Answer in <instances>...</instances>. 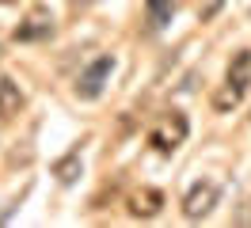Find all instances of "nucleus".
I'll return each mask as SVG.
<instances>
[{
	"label": "nucleus",
	"mask_w": 251,
	"mask_h": 228,
	"mask_svg": "<svg viewBox=\"0 0 251 228\" xmlns=\"http://www.w3.org/2000/svg\"><path fill=\"white\" fill-rule=\"evenodd\" d=\"M221 8H225V0H209V4L202 8V23H209V19H213V15H217Z\"/></svg>",
	"instance_id": "9d476101"
},
{
	"label": "nucleus",
	"mask_w": 251,
	"mask_h": 228,
	"mask_svg": "<svg viewBox=\"0 0 251 228\" xmlns=\"http://www.w3.org/2000/svg\"><path fill=\"white\" fill-rule=\"evenodd\" d=\"M110 76H114V57H110V53L95 57L92 65H88V69L76 76V84H73L76 99H84V103H95V99L103 95V88L110 84Z\"/></svg>",
	"instance_id": "f257e3e1"
},
{
	"label": "nucleus",
	"mask_w": 251,
	"mask_h": 228,
	"mask_svg": "<svg viewBox=\"0 0 251 228\" xmlns=\"http://www.w3.org/2000/svg\"><path fill=\"white\" fill-rule=\"evenodd\" d=\"M240 99H244V95H240V91H236L232 84H225V88H221L217 95H213V110L228 114V110H236V103H240Z\"/></svg>",
	"instance_id": "1a4fd4ad"
},
{
	"label": "nucleus",
	"mask_w": 251,
	"mask_h": 228,
	"mask_svg": "<svg viewBox=\"0 0 251 228\" xmlns=\"http://www.w3.org/2000/svg\"><path fill=\"white\" fill-rule=\"evenodd\" d=\"M84 171V160H80V149H73L69 156H61L57 164H53V175H57V182H76V175Z\"/></svg>",
	"instance_id": "6e6552de"
},
{
	"label": "nucleus",
	"mask_w": 251,
	"mask_h": 228,
	"mask_svg": "<svg viewBox=\"0 0 251 228\" xmlns=\"http://www.w3.org/2000/svg\"><path fill=\"white\" fill-rule=\"evenodd\" d=\"M23 88H19L16 80L8 73H0V118H16L19 110H23Z\"/></svg>",
	"instance_id": "20e7f679"
},
{
	"label": "nucleus",
	"mask_w": 251,
	"mask_h": 228,
	"mask_svg": "<svg viewBox=\"0 0 251 228\" xmlns=\"http://www.w3.org/2000/svg\"><path fill=\"white\" fill-rule=\"evenodd\" d=\"M175 0H145V23H149V34H160V30L172 23Z\"/></svg>",
	"instance_id": "423d86ee"
},
{
	"label": "nucleus",
	"mask_w": 251,
	"mask_h": 228,
	"mask_svg": "<svg viewBox=\"0 0 251 228\" xmlns=\"http://www.w3.org/2000/svg\"><path fill=\"white\" fill-rule=\"evenodd\" d=\"M225 84H232L240 95H248L251 88V50H240L232 61H228V73H225Z\"/></svg>",
	"instance_id": "39448f33"
},
{
	"label": "nucleus",
	"mask_w": 251,
	"mask_h": 228,
	"mask_svg": "<svg viewBox=\"0 0 251 228\" xmlns=\"http://www.w3.org/2000/svg\"><path fill=\"white\" fill-rule=\"evenodd\" d=\"M190 133V122L187 114H179V110H168L164 118H160V126L152 129V145H156L160 152H175L183 141H187Z\"/></svg>",
	"instance_id": "7ed1b4c3"
},
{
	"label": "nucleus",
	"mask_w": 251,
	"mask_h": 228,
	"mask_svg": "<svg viewBox=\"0 0 251 228\" xmlns=\"http://www.w3.org/2000/svg\"><path fill=\"white\" fill-rule=\"evenodd\" d=\"M217 198H221L217 182L213 179H198L187 190V198H183V217H187V221H205L209 213L217 209Z\"/></svg>",
	"instance_id": "f03ea898"
},
{
	"label": "nucleus",
	"mask_w": 251,
	"mask_h": 228,
	"mask_svg": "<svg viewBox=\"0 0 251 228\" xmlns=\"http://www.w3.org/2000/svg\"><path fill=\"white\" fill-rule=\"evenodd\" d=\"M160 205H164V194L152 190V186H145V190H137V194L129 198V213L133 217H156Z\"/></svg>",
	"instance_id": "0eeeda50"
}]
</instances>
